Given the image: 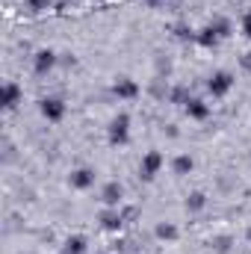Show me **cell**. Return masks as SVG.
Returning <instances> with one entry per match:
<instances>
[{"instance_id":"277c9868","label":"cell","mask_w":251,"mask_h":254,"mask_svg":"<svg viewBox=\"0 0 251 254\" xmlns=\"http://www.w3.org/2000/svg\"><path fill=\"white\" fill-rule=\"evenodd\" d=\"M163 166H166V157H163L160 151H148V154L142 157V163H139V175H142L145 181H154V178L163 172Z\"/></svg>"},{"instance_id":"2e32d148","label":"cell","mask_w":251,"mask_h":254,"mask_svg":"<svg viewBox=\"0 0 251 254\" xmlns=\"http://www.w3.org/2000/svg\"><path fill=\"white\" fill-rule=\"evenodd\" d=\"M204 204H207V198H204V192H192L187 198V210L192 213H198V210H204Z\"/></svg>"},{"instance_id":"3957f363","label":"cell","mask_w":251,"mask_h":254,"mask_svg":"<svg viewBox=\"0 0 251 254\" xmlns=\"http://www.w3.org/2000/svg\"><path fill=\"white\" fill-rule=\"evenodd\" d=\"M39 113H42L48 122H63L65 113H68V107H65L63 98H57V95H48V98H42V101H39Z\"/></svg>"},{"instance_id":"ffe728a7","label":"cell","mask_w":251,"mask_h":254,"mask_svg":"<svg viewBox=\"0 0 251 254\" xmlns=\"http://www.w3.org/2000/svg\"><path fill=\"white\" fill-rule=\"evenodd\" d=\"M240 65H243V68H246V71L251 74V51H249V54H243V57H240Z\"/></svg>"},{"instance_id":"8992f818","label":"cell","mask_w":251,"mask_h":254,"mask_svg":"<svg viewBox=\"0 0 251 254\" xmlns=\"http://www.w3.org/2000/svg\"><path fill=\"white\" fill-rule=\"evenodd\" d=\"M54 68H57V54H54L51 48L36 51V57H33V71H36V74H48V71H54Z\"/></svg>"},{"instance_id":"ac0fdd59","label":"cell","mask_w":251,"mask_h":254,"mask_svg":"<svg viewBox=\"0 0 251 254\" xmlns=\"http://www.w3.org/2000/svg\"><path fill=\"white\" fill-rule=\"evenodd\" d=\"M27 6H30L33 12H48V9L54 6V0H27Z\"/></svg>"},{"instance_id":"9a60e30c","label":"cell","mask_w":251,"mask_h":254,"mask_svg":"<svg viewBox=\"0 0 251 254\" xmlns=\"http://www.w3.org/2000/svg\"><path fill=\"white\" fill-rule=\"evenodd\" d=\"M172 169H175V175H189V172L195 169V160H192L189 154H181V157H175Z\"/></svg>"},{"instance_id":"52a82bcc","label":"cell","mask_w":251,"mask_h":254,"mask_svg":"<svg viewBox=\"0 0 251 254\" xmlns=\"http://www.w3.org/2000/svg\"><path fill=\"white\" fill-rule=\"evenodd\" d=\"M113 92H116L122 101H133V98H139V83H136L133 77H116Z\"/></svg>"},{"instance_id":"9c48e42d","label":"cell","mask_w":251,"mask_h":254,"mask_svg":"<svg viewBox=\"0 0 251 254\" xmlns=\"http://www.w3.org/2000/svg\"><path fill=\"white\" fill-rule=\"evenodd\" d=\"M184 110H187L189 119H195V122H207V119H210V104L201 101V98H192V95H189V101L184 104Z\"/></svg>"},{"instance_id":"e0dca14e","label":"cell","mask_w":251,"mask_h":254,"mask_svg":"<svg viewBox=\"0 0 251 254\" xmlns=\"http://www.w3.org/2000/svg\"><path fill=\"white\" fill-rule=\"evenodd\" d=\"M210 24L216 27V33H219L222 39H228V36H231V21H228V18H213Z\"/></svg>"},{"instance_id":"5bb4252c","label":"cell","mask_w":251,"mask_h":254,"mask_svg":"<svg viewBox=\"0 0 251 254\" xmlns=\"http://www.w3.org/2000/svg\"><path fill=\"white\" fill-rule=\"evenodd\" d=\"M154 234H157V240H166V243H175V240L181 237V234H178V228H175L172 222H163V225H157V231H154Z\"/></svg>"},{"instance_id":"6da1fadb","label":"cell","mask_w":251,"mask_h":254,"mask_svg":"<svg viewBox=\"0 0 251 254\" xmlns=\"http://www.w3.org/2000/svg\"><path fill=\"white\" fill-rule=\"evenodd\" d=\"M234 74L231 71H213L210 74V80H207V92L213 95V98H228L231 95V89H234Z\"/></svg>"},{"instance_id":"d6986e66","label":"cell","mask_w":251,"mask_h":254,"mask_svg":"<svg viewBox=\"0 0 251 254\" xmlns=\"http://www.w3.org/2000/svg\"><path fill=\"white\" fill-rule=\"evenodd\" d=\"M243 36H246V39H251V12H246V15H243Z\"/></svg>"},{"instance_id":"ba28073f","label":"cell","mask_w":251,"mask_h":254,"mask_svg":"<svg viewBox=\"0 0 251 254\" xmlns=\"http://www.w3.org/2000/svg\"><path fill=\"white\" fill-rule=\"evenodd\" d=\"M68 184H71V190H92V187H95V172H92V169H86V166H83V169H74V172H71V178H68Z\"/></svg>"},{"instance_id":"5b68a950","label":"cell","mask_w":251,"mask_h":254,"mask_svg":"<svg viewBox=\"0 0 251 254\" xmlns=\"http://www.w3.org/2000/svg\"><path fill=\"white\" fill-rule=\"evenodd\" d=\"M21 98H24L21 86H18L15 80H6L3 89H0V104H3V110H15V107L21 104Z\"/></svg>"},{"instance_id":"30bf717a","label":"cell","mask_w":251,"mask_h":254,"mask_svg":"<svg viewBox=\"0 0 251 254\" xmlns=\"http://www.w3.org/2000/svg\"><path fill=\"white\" fill-rule=\"evenodd\" d=\"M219 42H222V36L216 33V27H213V24H207V27L195 30V45H201V48L213 51V48H219Z\"/></svg>"},{"instance_id":"7c38bea8","label":"cell","mask_w":251,"mask_h":254,"mask_svg":"<svg viewBox=\"0 0 251 254\" xmlns=\"http://www.w3.org/2000/svg\"><path fill=\"white\" fill-rule=\"evenodd\" d=\"M122 198H125V190H122V184L119 181H110L104 192H101V201L107 204V207H119L122 204Z\"/></svg>"},{"instance_id":"4fadbf2b","label":"cell","mask_w":251,"mask_h":254,"mask_svg":"<svg viewBox=\"0 0 251 254\" xmlns=\"http://www.w3.org/2000/svg\"><path fill=\"white\" fill-rule=\"evenodd\" d=\"M86 249H89V240H86L83 234H74V237L65 240L63 254H86Z\"/></svg>"},{"instance_id":"44dd1931","label":"cell","mask_w":251,"mask_h":254,"mask_svg":"<svg viewBox=\"0 0 251 254\" xmlns=\"http://www.w3.org/2000/svg\"><path fill=\"white\" fill-rule=\"evenodd\" d=\"M249 243H251V228H249Z\"/></svg>"},{"instance_id":"7a4b0ae2","label":"cell","mask_w":251,"mask_h":254,"mask_svg":"<svg viewBox=\"0 0 251 254\" xmlns=\"http://www.w3.org/2000/svg\"><path fill=\"white\" fill-rule=\"evenodd\" d=\"M107 139H110V145H127L130 142V116L122 113V116H116L113 122H110V130H107Z\"/></svg>"},{"instance_id":"8fae6325","label":"cell","mask_w":251,"mask_h":254,"mask_svg":"<svg viewBox=\"0 0 251 254\" xmlns=\"http://www.w3.org/2000/svg\"><path fill=\"white\" fill-rule=\"evenodd\" d=\"M101 225H104L107 231H122V225H125V213H122L119 207H107V210L101 213Z\"/></svg>"}]
</instances>
